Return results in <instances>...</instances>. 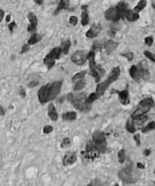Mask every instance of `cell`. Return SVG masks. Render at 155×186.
<instances>
[{"instance_id": "6da1fadb", "label": "cell", "mask_w": 155, "mask_h": 186, "mask_svg": "<svg viewBox=\"0 0 155 186\" xmlns=\"http://www.w3.org/2000/svg\"><path fill=\"white\" fill-rule=\"evenodd\" d=\"M68 100L79 111L86 112L91 107V104H89L86 100L87 97L85 96V94H69Z\"/></svg>"}, {"instance_id": "7a4b0ae2", "label": "cell", "mask_w": 155, "mask_h": 186, "mask_svg": "<svg viewBox=\"0 0 155 186\" xmlns=\"http://www.w3.org/2000/svg\"><path fill=\"white\" fill-rule=\"evenodd\" d=\"M87 59L89 61V66H90V74L95 79L96 82H99L100 80L102 75L103 74V71L101 67L96 65V61H95V52L94 51H90L87 54Z\"/></svg>"}, {"instance_id": "3957f363", "label": "cell", "mask_w": 155, "mask_h": 186, "mask_svg": "<svg viewBox=\"0 0 155 186\" xmlns=\"http://www.w3.org/2000/svg\"><path fill=\"white\" fill-rule=\"evenodd\" d=\"M92 141L99 151L104 152L107 148L105 134L102 131H97L92 136Z\"/></svg>"}, {"instance_id": "277c9868", "label": "cell", "mask_w": 155, "mask_h": 186, "mask_svg": "<svg viewBox=\"0 0 155 186\" xmlns=\"http://www.w3.org/2000/svg\"><path fill=\"white\" fill-rule=\"evenodd\" d=\"M61 87H62V82L61 81H56L49 86L48 101L54 100L59 95L61 90Z\"/></svg>"}, {"instance_id": "5b68a950", "label": "cell", "mask_w": 155, "mask_h": 186, "mask_svg": "<svg viewBox=\"0 0 155 186\" xmlns=\"http://www.w3.org/2000/svg\"><path fill=\"white\" fill-rule=\"evenodd\" d=\"M87 53L84 50H78L71 56V60L74 63L79 66H82L86 62L87 59Z\"/></svg>"}, {"instance_id": "8992f818", "label": "cell", "mask_w": 155, "mask_h": 186, "mask_svg": "<svg viewBox=\"0 0 155 186\" xmlns=\"http://www.w3.org/2000/svg\"><path fill=\"white\" fill-rule=\"evenodd\" d=\"M121 16L122 15H121V12H119V10L117 9L116 7L109 8L105 12L106 19L110 20V21H117L118 19H120Z\"/></svg>"}, {"instance_id": "52a82bcc", "label": "cell", "mask_w": 155, "mask_h": 186, "mask_svg": "<svg viewBox=\"0 0 155 186\" xmlns=\"http://www.w3.org/2000/svg\"><path fill=\"white\" fill-rule=\"evenodd\" d=\"M138 71L140 74V77L143 79H148L149 77V66H148L147 61L143 60L138 64L137 66Z\"/></svg>"}, {"instance_id": "ba28073f", "label": "cell", "mask_w": 155, "mask_h": 186, "mask_svg": "<svg viewBox=\"0 0 155 186\" xmlns=\"http://www.w3.org/2000/svg\"><path fill=\"white\" fill-rule=\"evenodd\" d=\"M48 92H49V85L43 86L40 88L38 92V100L40 104H45L48 101Z\"/></svg>"}, {"instance_id": "9c48e42d", "label": "cell", "mask_w": 155, "mask_h": 186, "mask_svg": "<svg viewBox=\"0 0 155 186\" xmlns=\"http://www.w3.org/2000/svg\"><path fill=\"white\" fill-rule=\"evenodd\" d=\"M119 177L125 183H132V176L130 169H124L119 172Z\"/></svg>"}, {"instance_id": "30bf717a", "label": "cell", "mask_w": 155, "mask_h": 186, "mask_svg": "<svg viewBox=\"0 0 155 186\" xmlns=\"http://www.w3.org/2000/svg\"><path fill=\"white\" fill-rule=\"evenodd\" d=\"M77 161V156L75 152H68L65 154V156L63 158V164L64 166H70L72 165Z\"/></svg>"}, {"instance_id": "8fae6325", "label": "cell", "mask_w": 155, "mask_h": 186, "mask_svg": "<svg viewBox=\"0 0 155 186\" xmlns=\"http://www.w3.org/2000/svg\"><path fill=\"white\" fill-rule=\"evenodd\" d=\"M121 75V70L119 67H114L112 70L111 71V72L108 75V77H107V79H106L107 82H108V84H111L113 82H115L117 79L119 78Z\"/></svg>"}, {"instance_id": "7c38bea8", "label": "cell", "mask_w": 155, "mask_h": 186, "mask_svg": "<svg viewBox=\"0 0 155 186\" xmlns=\"http://www.w3.org/2000/svg\"><path fill=\"white\" fill-rule=\"evenodd\" d=\"M150 109H151V108L149 107V106L143 105V104H139V106H138L137 109L133 113H132V118H135V117H139V116L146 114V113H148V112L150 110Z\"/></svg>"}, {"instance_id": "4fadbf2b", "label": "cell", "mask_w": 155, "mask_h": 186, "mask_svg": "<svg viewBox=\"0 0 155 186\" xmlns=\"http://www.w3.org/2000/svg\"><path fill=\"white\" fill-rule=\"evenodd\" d=\"M28 19L30 21V24L28 27V31L29 33H33L36 30L37 26V16L34 15L33 13H29L28 14Z\"/></svg>"}, {"instance_id": "5bb4252c", "label": "cell", "mask_w": 155, "mask_h": 186, "mask_svg": "<svg viewBox=\"0 0 155 186\" xmlns=\"http://www.w3.org/2000/svg\"><path fill=\"white\" fill-rule=\"evenodd\" d=\"M100 32V28L98 26V25L95 24L93 25L90 29H89L86 33V36L88 38H94L97 36Z\"/></svg>"}, {"instance_id": "9a60e30c", "label": "cell", "mask_w": 155, "mask_h": 186, "mask_svg": "<svg viewBox=\"0 0 155 186\" xmlns=\"http://www.w3.org/2000/svg\"><path fill=\"white\" fill-rule=\"evenodd\" d=\"M108 86H109V84H108V82H107L106 80H104L102 82H100V83L97 85L96 92L100 96H103V95L104 94L105 91L107 90V88H108Z\"/></svg>"}, {"instance_id": "2e32d148", "label": "cell", "mask_w": 155, "mask_h": 186, "mask_svg": "<svg viewBox=\"0 0 155 186\" xmlns=\"http://www.w3.org/2000/svg\"><path fill=\"white\" fill-rule=\"evenodd\" d=\"M48 115L49 117H50V119L52 121H58V112L56 110L55 107L53 104H50L49 105V109H48Z\"/></svg>"}, {"instance_id": "e0dca14e", "label": "cell", "mask_w": 155, "mask_h": 186, "mask_svg": "<svg viewBox=\"0 0 155 186\" xmlns=\"http://www.w3.org/2000/svg\"><path fill=\"white\" fill-rule=\"evenodd\" d=\"M125 17L127 18L128 21L133 22L136 21L137 19H138L139 18V15L137 12H136L135 11H131V10H128L125 13Z\"/></svg>"}, {"instance_id": "ac0fdd59", "label": "cell", "mask_w": 155, "mask_h": 186, "mask_svg": "<svg viewBox=\"0 0 155 186\" xmlns=\"http://www.w3.org/2000/svg\"><path fill=\"white\" fill-rule=\"evenodd\" d=\"M104 48H105L106 50L107 51H114L115 50H116V48L118 47V43L113 41V40H107L104 43Z\"/></svg>"}, {"instance_id": "d6986e66", "label": "cell", "mask_w": 155, "mask_h": 186, "mask_svg": "<svg viewBox=\"0 0 155 186\" xmlns=\"http://www.w3.org/2000/svg\"><path fill=\"white\" fill-rule=\"evenodd\" d=\"M119 100L123 104H126L128 101V91L124 90L119 92Z\"/></svg>"}, {"instance_id": "ffe728a7", "label": "cell", "mask_w": 155, "mask_h": 186, "mask_svg": "<svg viewBox=\"0 0 155 186\" xmlns=\"http://www.w3.org/2000/svg\"><path fill=\"white\" fill-rule=\"evenodd\" d=\"M61 50L59 47H57V48H54L51 50V52L48 54L49 57H51L52 58H54V60H57L60 58V56L61 54Z\"/></svg>"}, {"instance_id": "44dd1931", "label": "cell", "mask_w": 155, "mask_h": 186, "mask_svg": "<svg viewBox=\"0 0 155 186\" xmlns=\"http://www.w3.org/2000/svg\"><path fill=\"white\" fill-rule=\"evenodd\" d=\"M129 73H130L131 77H132L133 79H135V80H138V79L141 78L140 74H139L138 68L137 66H131Z\"/></svg>"}, {"instance_id": "7402d4cb", "label": "cell", "mask_w": 155, "mask_h": 186, "mask_svg": "<svg viewBox=\"0 0 155 186\" xmlns=\"http://www.w3.org/2000/svg\"><path fill=\"white\" fill-rule=\"evenodd\" d=\"M77 118V113L75 112H68L65 113L62 115V119L65 121H74Z\"/></svg>"}, {"instance_id": "603a6c76", "label": "cell", "mask_w": 155, "mask_h": 186, "mask_svg": "<svg viewBox=\"0 0 155 186\" xmlns=\"http://www.w3.org/2000/svg\"><path fill=\"white\" fill-rule=\"evenodd\" d=\"M71 45V42L70 40H64L63 42L61 43V50L62 54H67L68 52H69L70 48Z\"/></svg>"}, {"instance_id": "cb8c5ba5", "label": "cell", "mask_w": 155, "mask_h": 186, "mask_svg": "<svg viewBox=\"0 0 155 186\" xmlns=\"http://www.w3.org/2000/svg\"><path fill=\"white\" fill-rule=\"evenodd\" d=\"M147 119H148V117L147 116L145 115V114H144V115H142V116H139V117H135V118H132V120H133V122H134V125H142V124H144V123L147 121Z\"/></svg>"}, {"instance_id": "d4e9b609", "label": "cell", "mask_w": 155, "mask_h": 186, "mask_svg": "<svg viewBox=\"0 0 155 186\" xmlns=\"http://www.w3.org/2000/svg\"><path fill=\"white\" fill-rule=\"evenodd\" d=\"M42 37L40 36V34H37V33H34L33 35H32V37L29 38L28 41V44L30 45H34L36 43H37L38 41H40L41 40Z\"/></svg>"}, {"instance_id": "484cf974", "label": "cell", "mask_w": 155, "mask_h": 186, "mask_svg": "<svg viewBox=\"0 0 155 186\" xmlns=\"http://www.w3.org/2000/svg\"><path fill=\"white\" fill-rule=\"evenodd\" d=\"M116 8L117 9L119 10V12H121V15H125V13H126V12L128 11V5H127L125 3H119L117 4Z\"/></svg>"}, {"instance_id": "4316f807", "label": "cell", "mask_w": 155, "mask_h": 186, "mask_svg": "<svg viewBox=\"0 0 155 186\" xmlns=\"http://www.w3.org/2000/svg\"><path fill=\"white\" fill-rule=\"evenodd\" d=\"M126 130L131 134H133L136 131V128H135V125H134L133 120L128 119V121L126 123Z\"/></svg>"}, {"instance_id": "83f0119b", "label": "cell", "mask_w": 155, "mask_h": 186, "mask_svg": "<svg viewBox=\"0 0 155 186\" xmlns=\"http://www.w3.org/2000/svg\"><path fill=\"white\" fill-rule=\"evenodd\" d=\"M55 61L56 60H54V58H52L51 57H49V55H47L45 58H44V63L47 66V67H48L49 69H50V68H52V67L54 66V65L55 64Z\"/></svg>"}, {"instance_id": "f1b7e54d", "label": "cell", "mask_w": 155, "mask_h": 186, "mask_svg": "<svg viewBox=\"0 0 155 186\" xmlns=\"http://www.w3.org/2000/svg\"><path fill=\"white\" fill-rule=\"evenodd\" d=\"M85 86H86V81L83 79H79V80H77L76 82H75L74 89H75V91H79L81 90V89L83 88Z\"/></svg>"}, {"instance_id": "f546056e", "label": "cell", "mask_w": 155, "mask_h": 186, "mask_svg": "<svg viewBox=\"0 0 155 186\" xmlns=\"http://www.w3.org/2000/svg\"><path fill=\"white\" fill-rule=\"evenodd\" d=\"M68 6H69V0H61L59 5H58V8H57L56 13L59 12L60 11H61V10L65 9Z\"/></svg>"}, {"instance_id": "4dcf8cb0", "label": "cell", "mask_w": 155, "mask_h": 186, "mask_svg": "<svg viewBox=\"0 0 155 186\" xmlns=\"http://www.w3.org/2000/svg\"><path fill=\"white\" fill-rule=\"evenodd\" d=\"M146 0H141L140 2L138 3L137 5L135 7V8H134V11L138 13V12H141V11H142L144 8H146Z\"/></svg>"}, {"instance_id": "1f68e13d", "label": "cell", "mask_w": 155, "mask_h": 186, "mask_svg": "<svg viewBox=\"0 0 155 186\" xmlns=\"http://www.w3.org/2000/svg\"><path fill=\"white\" fill-rule=\"evenodd\" d=\"M88 23H89L88 13H87V12L84 9L82 14V24L83 25V26H86V25H87V24Z\"/></svg>"}, {"instance_id": "d6a6232c", "label": "cell", "mask_w": 155, "mask_h": 186, "mask_svg": "<svg viewBox=\"0 0 155 186\" xmlns=\"http://www.w3.org/2000/svg\"><path fill=\"white\" fill-rule=\"evenodd\" d=\"M155 129V122L154 121H151V122H149V124L146 125V126L144 127L143 129L142 130V131L143 133H148L149 131L153 130Z\"/></svg>"}, {"instance_id": "836d02e7", "label": "cell", "mask_w": 155, "mask_h": 186, "mask_svg": "<svg viewBox=\"0 0 155 186\" xmlns=\"http://www.w3.org/2000/svg\"><path fill=\"white\" fill-rule=\"evenodd\" d=\"M85 75H86V71H80V72H79V73H77L76 75H74V77L72 78V80H73L74 82H76L77 80L83 79Z\"/></svg>"}, {"instance_id": "e575fe53", "label": "cell", "mask_w": 155, "mask_h": 186, "mask_svg": "<svg viewBox=\"0 0 155 186\" xmlns=\"http://www.w3.org/2000/svg\"><path fill=\"white\" fill-rule=\"evenodd\" d=\"M99 97H100V96H99L96 92H94V93H91V94L87 97V100H87V102H88L89 104H92V103L94 101H96Z\"/></svg>"}, {"instance_id": "d590c367", "label": "cell", "mask_w": 155, "mask_h": 186, "mask_svg": "<svg viewBox=\"0 0 155 186\" xmlns=\"http://www.w3.org/2000/svg\"><path fill=\"white\" fill-rule=\"evenodd\" d=\"M125 160V150L122 149L118 152V161L121 163H123Z\"/></svg>"}, {"instance_id": "8d00e7d4", "label": "cell", "mask_w": 155, "mask_h": 186, "mask_svg": "<svg viewBox=\"0 0 155 186\" xmlns=\"http://www.w3.org/2000/svg\"><path fill=\"white\" fill-rule=\"evenodd\" d=\"M144 54L146 56V58H149V60H151V61H155V54H153V53L149 52V51H145L144 52Z\"/></svg>"}, {"instance_id": "74e56055", "label": "cell", "mask_w": 155, "mask_h": 186, "mask_svg": "<svg viewBox=\"0 0 155 186\" xmlns=\"http://www.w3.org/2000/svg\"><path fill=\"white\" fill-rule=\"evenodd\" d=\"M70 145V139L68 138H64L63 140H62V142H61V147L65 148L67 147V146H69Z\"/></svg>"}, {"instance_id": "f35d334b", "label": "cell", "mask_w": 155, "mask_h": 186, "mask_svg": "<svg viewBox=\"0 0 155 186\" xmlns=\"http://www.w3.org/2000/svg\"><path fill=\"white\" fill-rule=\"evenodd\" d=\"M53 130H54V128H53L52 125H45L44 129H43V132L44 134H50Z\"/></svg>"}, {"instance_id": "ab89813d", "label": "cell", "mask_w": 155, "mask_h": 186, "mask_svg": "<svg viewBox=\"0 0 155 186\" xmlns=\"http://www.w3.org/2000/svg\"><path fill=\"white\" fill-rule=\"evenodd\" d=\"M69 21L72 25H76L77 24H78V18H77L76 16H75V15H73V16H71V17L70 18Z\"/></svg>"}, {"instance_id": "60d3db41", "label": "cell", "mask_w": 155, "mask_h": 186, "mask_svg": "<svg viewBox=\"0 0 155 186\" xmlns=\"http://www.w3.org/2000/svg\"><path fill=\"white\" fill-rule=\"evenodd\" d=\"M145 42H146V44L147 45L150 46V45H152V44H153V38H152V37H146V39H145Z\"/></svg>"}, {"instance_id": "b9f144b4", "label": "cell", "mask_w": 155, "mask_h": 186, "mask_svg": "<svg viewBox=\"0 0 155 186\" xmlns=\"http://www.w3.org/2000/svg\"><path fill=\"white\" fill-rule=\"evenodd\" d=\"M123 56H125V58H128L129 61L132 60V58H133V54L131 52H128V53H126V54H123Z\"/></svg>"}, {"instance_id": "7bdbcfd3", "label": "cell", "mask_w": 155, "mask_h": 186, "mask_svg": "<svg viewBox=\"0 0 155 186\" xmlns=\"http://www.w3.org/2000/svg\"><path fill=\"white\" fill-rule=\"evenodd\" d=\"M93 49L96 50H100V49H101V45L98 42V41H96V42L93 44Z\"/></svg>"}, {"instance_id": "ee69618b", "label": "cell", "mask_w": 155, "mask_h": 186, "mask_svg": "<svg viewBox=\"0 0 155 186\" xmlns=\"http://www.w3.org/2000/svg\"><path fill=\"white\" fill-rule=\"evenodd\" d=\"M28 50H29V45L28 44L24 45L23 46V48H22L20 54H24V53H26L27 51H28Z\"/></svg>"}, {"instance_id": "f6af8a7d", "label": "cell", "mask_w": 155, "mask_h": 186, "mask_svg": "<svg viewBox=\"0 0 155 186\" xmlns=\"http://www.w3.org/2000/svg\"><path fill=\"white\" fill-rule=\"evenodd\" d=\"M133 138H134V140H135V142H137V145H140V134H135Z\"/></svg>"}, {"instance_id": "bcb514c9", "label": "cell", "mask_w": 155, "mask_h": 186, "mask_svg": "<svg viewBox=\"0 0 155 186\" xmlns=\"http://www.w3.org/2000/svg\"><path fill=\"white\" fill-rule=\"evenodd\" d=\"M38 83H39L38 81L33 80V81H32V82H29L28 86L30 87V88H35V87H37V85H38Z\"/></svg>"}, {"instance_id": "7dc6e473", "label": "cell", "mask_w": 155, "mask_h": 186, "mask_svg": "<svg viewBox=\"0 0 155 186\" xmlns=\"http://www.w3.org/2000/svg\"><path fill=\"white\" fill-rule=\"evenodd\" d=\"M15 26H16V24H15V21L12 22V23L10 24L8 27H9V30H10V32H11V33H12V32H13V29H14V28L15 27Z\"/></svg>"}, {"instance_id": "c3c4849f", "label": "cell", "mask_w": 155, "mask_h": 186, "mask_svg": "<svg viewBox=\"0 0 155 186\" xmlns=\"http://www.w3.org/2000/svg\"><path fill=\"white\" fill-rule=\"evenodd\" d=\"M19 95H20L22 97H25V96H26V92H25L24 89L23 88L19 89Z\"/></svg>"}, {"instance_id": "681fc988", "label": "cell", "mask_w": 155, "mask_h": 186, "mask_svg": "<svg viewBox=\"0 0 155 186\" xmlns=\"http://www.w3.org/2000/svg\"><path fill=\"white\" fill-rule=\"evenodd\" d=\"M0 115L4 116L5 115V110H4L3 107L0 104Z\"/></svg>"}, {"instance_id": "f907efd6", "label": "cell", "mask_w": 155, "mask_h": 186, "mask_svg": "<svg viewBox=\"0 0 155 186\" xmlns=\"http://www.w3.org/2000/svg\"><path fill=\"white\" fill-rule=\"evenodd\" d=\"M4 16V12L3 10H0V22L2 21Z\"/></svg>"}, {"instance_id": "816d5d0a", "label": "cell", "mask_w": 155, "mask_h": 186, "mask_svg": "<svg viewBox=\"0 0 155 186\" xmlns=\"http://www.w3.org/2000/svg\"><path fill=\"white\" fill-rule=\"evenodd\" d=\"M137 166L138 168L143 169L144 167H145V166H144V165L142 164V163H137Z\"/></svg>"}, {"instance_id": "f5cc1de1", "label": "cell", "mask_w": 155, "mask_h": 186, "mask_svg": "<svg viewBox=\"0 0 155 186\" xmlns=\"http://www.w3.org/2000/svg\"><path fill=\"white\" fill-rule=\"evenodd\" d=\"M150 150H146V151H144V154H145V156H149V155H150Z\"/></svg>"}, {"instance_id": "db71d44e", "label": "cell", "mask_w": 155, "mask_h": 186, "mask_svg": "<svg viewBox=\"0 0 155 186\" xmlns=\"http://www.w3.org/2000/svg\"><path fill=\"white\" fill-rule=\"evenodd\" d=\"M35 3H37V4H39V5H40V4H42L43 3V0H34Z\"/></svg>"}, {"instance_id": "11a10c76", "label": "cell", "mask_w": 155, "mask_h": 186, "mask_svg": "<svg viewBox=\"0 0 155 186\" xmlns=\"http://www.w3.org/2000/svg\"><path fill=\"white\" fill-rule=\"evenodd\" d=\"M10 19H11V15H8V16H7V18H6V21L7 22H9L10 21Z\"/></svg>"}, {"instance_id": "9f6ffc18", "label": "cell", "mask_w": 155, "mask_h": 186, "mask_svg": "<svg viewBox=\"0 0 155 186\" xmlns=\"http://www.w3.org/2000/svg\"><path fill=\"white\" fill-rule=\"evenodd\" d=\"M153 8H155V3H153Z\"/></svg>"}, {"instance_id": "6f0895ef", "label": "cell", "mask_w": 155, "mask_h": 186, "mask_svg": "<svg viewBox=\"0 0 155 186\" xmlns=\"http://www.w3.org/2000/svg\"><path fill=\"white\" fill-rule=\"evenodd\" d=\"M154 174H155V170H154Z\"/></svg>"}]
</instances>
